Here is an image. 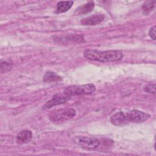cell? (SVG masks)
Segmentation results:
<instances>
[{
    "label": "cell",
    "instance_id": "cell-16",
    "mask_svg": "<svg viewBox=\"0 0 156 156\" xmlns=\"http://www.w3.org/2000/svg\"><path fill=\"white\" fill-rule=\"evenodd\" d=\"M143 90L144 92L150 94H155V83H149L143 87Z\"/></svg>",
    "mask_w": 156,
    "mask_h": 156
},
{
    "label": "cell",
    "instance_id": "cell-1",
    "mask_svg": "<svg viewBox=\"0 0 156 156\" xmlns=\"http://www.w3.org/2000/svg\"><path fill=\"white\" fill-rule=\"evenodd\" d=\"M84 57L90 60L100 62H109L118 61L122 58L123 54L120 51L108 50L99 51L97 49H86L83 53Z\"/></svg>",
    "mask_w": 156,
    "mask_h": 156
},
{
    "label": "cell",
    "instance_id": "cell-15",
    "mask_svg": "<svg viewBox=\"0 0 156 156\" xmlns=\"http://www.w3.org/2000/svg\"><path fill=\"white\" fill-rule=\"evenodd\" d=\"M13 63L10 60L2 61L1 63V71L2 73H5L10 71L12 68Z\"/></svg>",
    "mask_w": 156,
    "mask_h": 156
},
{
    "label": "cell",
    "instance_id": "cell-8",
    "mask_svg": "<svg viewBox=\"0 0 156 156\" xmlns=\"http://www.w3.org/2000/svg\"><path fill=\"white\" fill-rule=\"evenodd\" d=\"M104 18L105 16L103 14H94L82 19L80 23L85 26H95L100 24Z\"/></svg>",
    "mask_w": 156,
    "mask_h": 156
},
{
    "label": "cell",
    "instance_id": "cell-7",
    "mask_svg": "<svg viewBox=\"0 0 156 156\" xmlns=\"http://www.w3.org/2000/svg\"><path fill=\"white\" fill-rule=\"evenodd\" d=\"M55 40H57L58 43H64V44H70L74 43H80L83 41V37L81 35H68L63 36L57 37Z\"/></svg>",
    "mask_w": 156,
    "mask_h": 156
},
{
    "label": "cell",
    "instance_id": "cell-17",
    "mask_svg": "<svg viewBox=\"0 0 156 156\" xmlns=\"http://www.w3.org/2000/svg\"><path fill=\"white\" fill-rule=\"evenodd\" d=\"M149 35L152 40H155V26H154L149 29Z\"/></svg>",
    "mask_w": 156,
    "mask_h": 156
},
{
    "label": "cell",
    "instance_id": "cell-13",
    "mask_svg": "<svg viewBox=\"0 0 156 156\" xmlns=\"http://www.w3.org/2000/svg\"><path fill=\"white\" fill-rule=\"evenodd\" d=\"M61 80H62V78L55 73L52 71H47L43 76V81L45 83L57 82Z\"/></svg>",
    "mask_w": 156,
    "mask_h": 156
},
{
    "label": "cell",
    "instance_id": "cell-9",
    "mask_svg": "<svg viewBox=\"0 0 156 156\" xmlns=\"http://www.w3.org/2000/svg\"><path fill=\"white\" fill-rule=\"evenodd\" d=\"M112 124L116 126H121L128 123L126 114L123 112H118L114 113L110 117Z\"/></svg>",
    "mask_w": 156,
    "mask_h": 156
},
{
    "label": "cell",
    "instance_id": "cell-6",
    "mask_svg": "<svg viewBox=\"0 0 156 156\" xmlns=\"http://www.w3.org/2000/svg\"><path fill=\"white\" fill-rule=\"evenodd\" d=\"M70 97H69L66 94H65L63 91L61 93H58L54 94L51 99L48 101L43 106V109L46 110L52 107H54L57 105H60L65 103Z\"/></svg>",
    "mask_w": 156,
    "mask_h": 156
},
{
    "label": "cell",
    "instance_id": "cell-11",
    "mask_svg": "<svg viewBox=\"0 0 156 156\" xmlns=\"http://www.w3.org/2000/svg\"><path fill=\"white\" fill-rule=\"evenodd\" d=\"M94 8V2L93 1H90L85 4L79 6L74 12V15H81L91 12Z\"/></svg>",
    "mask_w": 156,
    "mask_h": 156
},
{
    "label": "cell",
    "instance_id": "cell-5",
    "mask_svg": "<svg viewBox=\"0 0 156 156\" xmlns=\"http://www.w3.org/2000/svg\"><path fill=\"white\" fill-rule=\"evenodd\" d=\"M126 118L129 122L141 123L147 120L150 118V115L143 112L138 110H132L126 112Z\"/></svg>",
    "mask_w": 156,
    "mask_h": 156
},
{
    "label": "cell",
    "instance_id": "cell-2",
    "mask_svg": "<svg viewBox=\"0 0 156 156\" xmlns=\"http://www.w3.org/2000/svg\"><path fill=\"white\" fill-rule=\"evenodd\" d=\"M76 115V111L72 108H65L52 112L49 118L54 123H61L65 121L71 119Z\"/></svg>",
    "mask_w": 156,
    "mask_h": 156
},
{
    "label": "cell",
    "instance_id": "cell-12",
    "mask_svg": "<svg viewBox=\"0 0 156 156\" xmlns=\"http://www.w3.org/2000/svg\"><path fill=\"white\" fill-rule=\"evenodd\" d=\"M73 4L74 2L73 1H60L57 4L55 12L57 13H62L65 12L71 9Z\"/></svg>",
    "mask_w": 156,
    "mask_h": 156
},
{
    "label": "cell",
    "instance_id": "cell-4",
    "mask_svg": "<svg viewBox=\"0 0 156 156\" xmlns=\"http://www.w3.org/2000/svg\"><path fill=\"white\" fill-rule=\"evenodd\" d=\"M75 143L87 150H94L100 145V140L96 137L78 136L73 139Z\"/></svg>",
    "mask_w": 156,
    "mask_h": 156
},
{
    "label": "cell",
    "instance_id": "cell-14",
    "mask_svg": "<svg viewBox=\"0 0 156 156\" xmlns=\"http://www.w3.org/2000/svg\"><path fill=\"white\" fill-rule=\"evenodd\" d=\"M155 1H145L143 5H142V8L143 10V12L144 14H148L152 10V9H154V7H155Z\"/></svg>",
    "mask_w": 156,
    "mask_h": 156
},
{
    "label": "cell",
    "instance_id": "cell-10",
    "mask_svg": "<svg viewBox=\"0 0 156 156\" xmlns=\"http://www.w3.org/2000/svg\"><path fill=\"white\" fill-rule=\"evenodd\" d=\"M32 132L29 130H23L20 132L16 138V143L18 144H26L30 142L32 138Z\"/></svg>",
    "mask_w": 156,
    "mask_h": 156
},
{
    "label": "cell",
    "instance_id": "cell-3",
    "mask_svg": "<svg viewBox=\"0 0 156 156\" xmlns=\"http://www.w3.org/2000/svg\"><path fill=\"white\" fill-rule=\"evenodd\" d=\"M96 90V87L92 83H88L82 85L70 86L66 88L63 92L69 97L76 95H86L94 93Z\"/></svg>",
    "mask_w": 156,
    "mask_h": 156
}]
</instances>
